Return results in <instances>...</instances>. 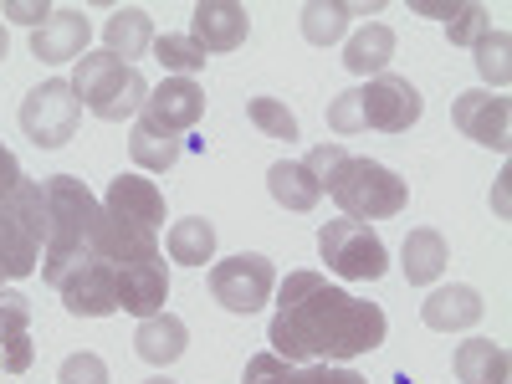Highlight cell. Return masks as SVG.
<instances>
[{"label":"cell","mask_w":512,"mask_h":384,"mask_svg":"<svg viewBox=\"0 0 512 384\" xmlns=\"http://www.w3.org/2000/svg\"><path fill=\"white\" fill-rule=\"evenodd\" d=\"M384 308L333 287L318 272H287L267 344L287 364H344L384 344Z\"/></svg>","instance_id":"6da1fadb"},{"label":"cell","mask_w":512,"mask_h":384,"mask_svg":"<svg viewBox=\"0 0 512 384\" xmlns=\"http://www.w3.org/2000/svg\"><path fill=\"white\" fill-rule=\"evenodd\" d=\"M303 164L318 175V185L333 195V205L344 210L349 221H390L410 200V185L395 175V169H384L374 159H359L344 144H318Z\"/></svg>","instance_id":"7a4b0ae2"},{"label":"cell","mask_w":512,"mask_h":384,"mask_svg":"<svg viewBox=\"0 0 512 384\" xmlns=\"http://www.w3.org/2000/svg\"><path fill=\"white\" fill-rule=\"evenodd\" d=\"M47 216H52V231H47V246H41V277L57 287L67 272L93 262L108 216L77 175H52L47 180Z\"/></svg>","instance_id":"3957f363"},{"label":"cell","mask_w":512,"mask_h":384,"mask_svg":"<svg viewBox=\"0 0 512 384\" xmlns=\"http://www.w3.org/2000/svg\"><path fill=\"white\" fill-rule=\"evenodd\" d=\"M425 98L410 77L400 72H379L369 77V88H349L328 103V128L338 139H354L364 128H379V134H405V128L420 118Z\"/></svg>","instance_id":"277c9868"},{"label":"cell","mask_w":512,"mask_h":384,"mask_svg":"<svg viewBox=\"0 0 512 384\" xmlns=\"http://www.w3.org/2000/svg\"><path fill=\"white\" fill-rule=\"evenodd\" d=\"M72 93H77L82 108L98 113L103 123H123V118L144 113L149 82H144L139 67H128V62H118L108 52H88L77 62V72H72Z\"/></svg>","instance_id":"5b68a950"},{"label":"cell","mask_w":512,"mask_h":384,"mask_svg":"<svg viewBox=\"0 0 512 384\" xmlns=\"http://www.w3.org/2000/svg\"><path fill=\"white\" fill-rule=\"evenodd\" d=\"M318 251H323L328 272L349 277V282H374V277H384V267H390L384 241H379L364 221H349V216H344V221H323Z\"/></svg>","instance_id":"8992f818"},{"label":"cell","mask_w":512,"mask_h":384,"mask_svg":"<svg viewBox=\"0 0 512 384\" xmlns=\"http://www.w3.org/2000/svg\"><path fill=\"white\" fill-rule=\"evenodd\" d=\"M77 118H82V103L72 93V82L52 77V82H41V88L26 93V103H21V134L36 149H62L77 134Z\"/></svg>","instance_id":"52a82bcc"},{"label":"cell","mask_w":512,"mask_h":384,"mask_svg":"<svg viewBox=\"0 0 512 384\" xmlns=\"http://www.w3.org/2000/svg\"><path fill=\"white\" fill-rule=\"evenodd\" d=\"M210 292L226 313H256L277 292V272L262 251H241L210 267Z\"/></svg>","instance_id":"ba28073f"},{"label":"cell","mask_w":512,"mask_h":384,"mask_svg":"<svg viewBox=\"0 0 512 384\" xmlns=\"http://www.w3.org/2000/svg\"><path fill=\"white\" fill-rule=\"evenodd\" d=\"M451 123H456L472 144H482V149L507 154V144H512V103L497 98V93H482V88H477V93H456Z\"/></svg>","instance_id":"9c48e42d"},{"label":"cell","mask_w":512,"mask_h":384,"mask_svg":"<svg viewBox=\"0 0 512 384\" xmlns=\"http://www.w3.org/2000/svg\"><path fill=\"white\" fill-rule=\"evenodd\" d=\"M251 31V16L236 0H200L190 11V41L210 57V52H236Z\"/></svg>","instance_id":"30bf717a"},{"label":"cell","mask_w":512,"mask_h":384,"mask_svg":"<svg viewBox=\"0 0 512 384\" xmlns=\"http://www.w3.org/2000/svg\"><path fill=\"white\" fill-rule=\"evenodd\" d=\"M88 36H93V21L77 6H62L31 31V57H41V62H82L88 57Z\"/></svg>","instance_id":"8fae6325"},{"label":"cell","mask_w":512,"mask_h":384,"mask_svg":"<svg viewBox=\"0 0 512 384\" xmlns=\"http://www.w3.org/2000/svg\"><path fill=\"white\" fill-rule=\"evenodd\" d=\"M103 210L123 226H144V231H159L164 226V190L144 175H118L103 195Z\"/></svg>","instance_id":"7c38bea8"},{"label":"cell","mask_w":512,"mask_h":384,"mask_svg":"<svg viewBox=\"0 0 512 384\" xmlns=\"http://www.w3.org/2000/svg\"><path fill=\"white\" fill-rule=\"evenodd\" d=\"M200 113H205V93L190 77H164L159 88H149V103H144V118L169 128V134H190Z\"/></svg>","instance_id":"4fadbf2b"},{"label":"cell","mask_w":512,"mask_h":384,"mask_svg":"<svg viewBox=\"0 0 512 384\" xmlns=\"http://www.w3.org/2000/svg\"><path fill=\"white\" fill-rule=\"evenodd\" d=\"M31 359V303L21 292L0 287V374H26Z\"/></svg>","instance_id":"5bb4252c"},{"label":"cell","mask_w":512,"mask_h":384,"mask_svg":"<svg viewBox=\"0 0 512 384\" xmlns=\"http://www.w3.org/2000/svg\"><path fill=\"white\" fill-rule=\"evenodd\" d=\"M420 318H425V328H436V333H461V328H472L482 318V297H477V287H466V282L436 287L420 303Z\"/></svg>","instance_id":"9a60e30c"},{"label":"cell","mask_w":512,"mask_h":384,"mask_svg":"<svg viewBox=\"0 0 512 384\" xmlns=\"http://www.w3.org/2000/svg\"><path fill=\"white\" fill-rule=\"evenodd\" d=\"M128 154H134V164L149 169V175H169V169L185 159V134H169V128L139 118L134 134H128Z\"/></svg>","instance_id":"2e32d148"},{"label":"cell","mask_w":512,"mask_h":384,"mask_svg":"<svg viewBox=\"0 0 512 384\" xmlns=\"http://www.w3.org/2000/svg\"><path fill=\"white\" fill-rule=\"evenodd\" d=\"M103 47H108V57H118L128 67H134V57L154 52V21H149V11H139V6L113 11L108 26H103Z\"/></svg>","instance_id":"e0dca14e"},{"label":"cell","mask_w":512,"mask_h":384,"mask_svg":"<svg viewBox=\"0 0 512 384\" xmlns=\"http://www.w3.org/2000/svg\"><path fill=\"white\" fill-rule=\"evenodd\" d=\"M185 344H190V328L175 318V313H154V318H139V333H134V349H139V359H149V364H175L180 354H185Z\"/></svg>","instance_id":"ac0fdd59"},{"label":"cell","mask_w":512,"mask_h":384,"mask_svg":"<svg viewBox=\"0 0 512 384\" xmlns=\"http://www.w3.org/2000/svg\"><path fill=\"white\" fill-rule=\"evenodd\" d=\"M267 190H272V200L282 210H313L323 200V185H318V175L303 159H277L267 169Z\"/></svg>","instance_id":"d6986e66"},{"label":"cell","mask_w":512,"mask_h":384,"mask_svg":"<svg viewBox=\"0 0 512 384\" xmlns=\"http://www.w3.org/2000/svg\"><path fill=\"white\" fill-rule=\"evenodd\" d=\"M456 379L461 384H512V359L492 338H466L456 349Z\"/></svg>","instance_id":"ffe728a7"},{"label":"cell","mask_w":512,"mask_h":384,"mask_svg":"<svg viewBox=\"0 0 512 384\" xmlns=\"http://www.w3.org/2000/svg\"><path fill=\"white\" fill-rule=\"evenodd\" d=\"M405 282L410 287H431L441 272H446V236L441 231H431V226H415L410 236H405Z\"/></svg>","instance_id":"44dd1931"},{"label":"cell","mask_w":512,"mask_h":384,"mask_svg":"<svg viewBox=\"0 0 512 384\" xmlns=\"http://www.w3.org/2000/svg\"><path fill=\"white\" fill-rule=\"evenodd\" d=\"M169 246V262H180V267H205L210 256H216V226H210L205 216H190V221H175L164 236Z\"/></svg>","instance_id":"7402d4cb"},{"label":"cell","mask_w":512,"mask_h":384,"mask_svg":"<svg viewBox=\"0 0 512 384\" xmlns=\"http://www.w3.org/2000/svg\"><path fill=\"white\" fill-rule=\"evenodd\" d=\"M390 57H395V31L384 26V21H369V26L349 41V47H344V67L359 72V77H369V72L379 77Z\"/></svg>","instance_id":"603a6c76"},{"label":"cell","mask_w":512,"mask_h":384,"mask_svg":"<svg viewBox=\"0 0 512 384\" xmlns=\"http://www.w3.org/2000/svg\"><path fill=\"white\" fill-rule=\"evenodd\" d=\"M359 6H338V0H313V6H303V36L313 41V47H328V41L344 36L349 16Z\"/></svg>","instance_id":"cb8c5ba5"},{"label":"cell","mask_w":512,"mask_h":384,"mask_svg":"<svg viewBox=\"0 0 512 384\" xmlns=\"http://www.w3.org/2000/svg\"><path fill=\"white\" fill-rule=\"evenodd\" d=\"M507 52H512V36H507V31H487V36L477 41V72L492 82V88H507V77H512Z\"/></svg>","instance_id":"d4e9b609"},{"label":"cell","mask_w":512,"mask_h":384,"mask_svg":"<svg viewBox=\"0 0 512 384\" xmlns=\"http://www.w3.org/2000/svg\"><path fill=\"white\" fill-rule=\"evenodd\" d=\"M154 57L164 62V72H175V77H190L205 67V52L195 47L190 36H154Z\"/></svg>","instance_id":"484cf974"},{"label":"cell","mask_w":512,"mask_h":384,"mask_svg":"<svg viewBox=\"0 0 512 384\" xmlns=\"http://www.w3.org/2000/svg\"><path fill=\"white\" fill-rule=\"evenodd\" d=\"M246 118L262 128L267 139H287V144L297 139V118H292L287 103H277V98H251V103H246Z\"/></svg>","instance_id":"4316f807"},{"label":"cell","mask_w":512,"mask_h":384,"mask_svg":"<svg viewBox=\"0 0 512 384\" xmlns=\"http://www.w3.org/2000/svg\"><path fill=\"white\" fill-rule=\"evenodd\" d=\"M492 31V16H487V6H456L451 11V21H446V36H451V47H477V41Z\"/></svg>","instance_id":"83f0119b"},{"label":"cell","mask_w":512,"mask_h":384,"mask_svg":"<svg viewBox=\"0 0 512 384\" xmlns=\"http://www.w3.org/2000/svg\"><path fill=\"white\" fill-rule=\"evenodd\" d=\"M57 379L62 384H108V364L98 354H72V359H62Z\"/></svg>","instance_id":"f1b7e54d"},{"label":"cell","mask_w":512,"mask_h":384,"mask_svg":"<svg viewBox=\"0 0 512 384\" xmlns=\"http://www.w3.org/2000/svg\"><path fill=\"white\" fill-rule=\"evenodd\" d=\"M246 384H292V364L277 354H256L246 359Z\"/></svg>","instance_id":"f546056e"},{"label":"cell","mask_w":512,"mask_h":384,"mask_svg":"<svg viewBox=\"0 0 512 384\" xmlns=\"http://www.w3.org/2000/svg\"><path fill=\"white\" fill-rule=\"evenodd\" d=\"M292 384H369V379L338 364H308V369H292Z\"/></svg>","instance_id":"4dcf8cb0"},{"label":"cell","mask_w":512,"mask_h":384,"mask_svg":"<svg viewBox=\"0 0 512 384\" xmlns=\"http://www.w3.org/2000/svg\"><path fill=\"white\" fill-rule=\"evenodd\" d=\"M21 164H16V154L6 149V144H0V200H6V195H16L21 190Z\"/></svg>","instance_id":"1f68e13d"},{"label":"cell","mask_w":512,"mask_h":384,"mask_svg":"<svg viewBox=\"0 0 512 384\" xmlns=\"http://www.w3.org/2000/svg\"><path fill=\"white\" fill-rule=\"evenodd\" d=\"M6 16L21 21V26H41L52 11H47V6H31V0H6Z\"/></svg>","instance_id":"d6a6232c"},{"label":"cell","mask_w":512,"mask_h":384,"mask_svg":"<svg viewBox=\"0 0 512 384\" xmlns=\"http://www.w3.org/2000/svg\"><path fill=\"white\" fill-rule=\"evenodd\" d=\"M6 52H11V36H6V26H0V62H6Z\"/></svg>","instance_id":"836d02e7"},{"label":"cell","mask_w":512,"mask_h":384,"mask_svg":"<svg viewBox=\"0 0 512 384\" xmlns=\"http://www.w3.org/2000/svg\"><path fill=\"white\" fill-rule=\"evenodd\" d=\"M144 384H175V379H164V374H159V379H144Z\"/></svg>","instance_id":"e575fe53"},{"label":"cell","mask_w":512,"mask_h":384,"mask_svg":"<svg viewBox=\"0 0 512 384\" xmlns=\"http://www.w3.org/2000/svg\"><path fill=\"white\" fill-rule=\"evenodd\" d=\"M0 282H6V277H0Z\"/></svg>","instance_id":"d590c367"}]
</instances>
